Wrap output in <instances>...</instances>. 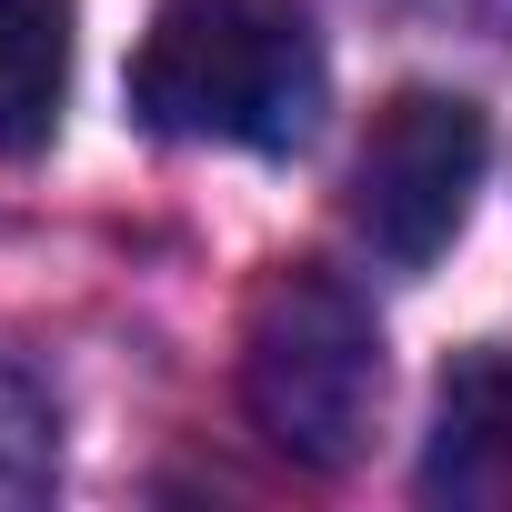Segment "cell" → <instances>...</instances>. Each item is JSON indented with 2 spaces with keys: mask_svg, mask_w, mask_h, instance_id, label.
<instances>
[{
  "mask_svg": "<svg viewBox=\"0 0 512 512\" xmlns=\"http://www.w3.org/2000/svg\"><path fill=\"white\" fill-rule=\"evenodd\" d=\"M332 61L302 0H161L131 51V121L151 141L292 161L322 131Z\"/></svg>",
  "mask_w": 512,
  "mask_h": 512,
  "instance_id": "cell-1",
  "label": "cell"
},
{
  "mask_svg": "<svg viewBox=\"0 0 512 512\" xmlns=\"http://www.w3.org/2000/svg\"><path fill=\"white\" fill-rule=\"evenodd\" d=\"M241 402H251L272 452L342 472L372 442V412H382L372 302L322 262H282L262 282V302H251V322H241Z\"/></svg>",
  "mask_w": 512,
  "mask_h": 512,
  "instance_id": "cell-2",
  "label": "cell"
},
{
  "mask_svg": "<svg viewBox=\"0 0 512 512\" xmlns=\"http://www.w3.org/2000/svg\"><path fill=\"white\" fill-rule=\"evenodd\" d=\"M492 171V121L462 91H392L352 151V231L372 262L432 272L472 221V191Z\"/></svg>",
  "mask_w": 512,
  "mask_h": 512,
  "instance_id": "cell-3",
  "label": "cell"
},
{
  "mask_svg": "<svg viewBox=\"0 0 512 512\" xmlns=\"http://www.w3.org/2000/svg\"><path fill=\"white\" fill-rule=\"evenodd\" d=\"M422 502L512 512V342H472L442 372L432 442H422Z\"/></svg>",
  "mask_w": 512,
  "mask_h": 512,
  "instance_id": "cell-4",
  "label": "cell"
},
{
  "mask_svg": "<svg viewBox=\"0 0 512 512\" xmlns=\"http://www.w3.org/2000/svg\"><path fill=\"white\" fill-rule=\"evenodd\" d=\"M71 101V0H0V161H31Z\"/></svg>",
  "mask_w": 512,
  "mask_h": 512,
  "instance_id": "cell-5",
  "label": "cell"
}]
</instances>
